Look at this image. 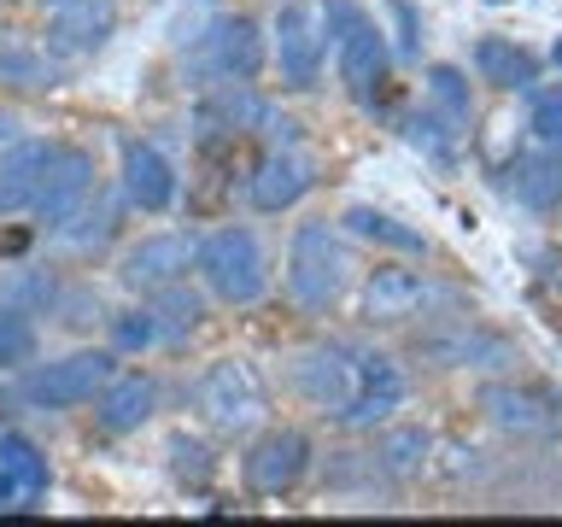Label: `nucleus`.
<instances>
[{
    "label": "nucleus",
    "mask_w": 562,
    "mask_h": 527,
    "mask_svg": "<svg viewBox=\"0 0 562 527\" xmlns=\"http://www.w3.org/2000/svg\"><path fill=\"white\" fill-rule=\"evenodd\" d=\"M193 270L205 276V288L217 293L223 305H258V299L270 293V258H263L252 228H240V223L211 228V235L193 246Z\"/></svg>",
    "instance_id": "1"
},
{
    "label": "nucleus",
    "mask_w": 562,
    "mask_h": 527,
    "mask_svg": "<svg viewBox=\"0 0 562 527\" xmlns=\"http://www.w3.org/2000/svg\"><path fill=\"white\" fill-rule=\"evenodd\" d=\"M351 281V253L334 223H299L288 240V293L305 311H328Z\"/></svg>",
    "instance_id": "2"
},
{
    "label": "nucleus",
    "mask_w": 562,
    "mask_h": 527,
    "mask_svg": "<svg viewBox=\"0 0 562 527\" xmlns=\"http://www.w3.org/2000/svg\"><path fill=\"white\" fill-rule=\"evenodd\" d=\"M193 411L205 416L211 434H252L270 399H263V381L246 358H217L193 381Z\"/></svg>",
    "instance_id": "3"
},
{
    "label": "nucleus",
    "mask_w": 562,
    "mask_h": 527,
    "mask_svg": "<svg viewBox=\"0 0 562 527\" xmlns=\"http://www.w3.org/2000/svg\"><path fill=\"white\" fill-rule=\"evenodd\" d=\"M323 30L334 35V53H340V82L358 100H375V88L386 82V65H393L381 30L369 24L358 7H346V0H334V7L323 12Z\"/></svg>",
    "instance_id": "4"
},
{
    "label": "nucleus",
    "mask_w": 562,
    "mask_h": 527,
    "mask_svg": "<svg viewBox=\"0 0 562 527\" xmlns=\"http://www.w3.org/2000/svg\"><path fill=\"white\" fill-rule=\"evenodd\" d=\"M112 375H117L112 351H94V346H88V351H65V358L30 369L24 399L42 404V411H77V404H88Z\"/></svg>",
    "instance_id": "5"
},
{
    "label": "nucleus",
    "mask_w": 562,
    "mask_h": 527,
    "mask_svg": "<svg viewBox=\"0 0 562 527\" xmlns=\"http://www.w3.org/2000/svg\"><path fill=\"white\" fill-rule=\"evenodd\" d=\"M481 411L509 439H562V399L527 381H492L481 386Z\"/></svg>",
    "instance_id": "6"
},
{
    "label": "nucleus",
    "mask_w": 562,
    "mask_h": 527,
    "mask_svg": "<svg viewBox=\"0 0 562 527\" xmlns=\"http://www.w3.org/2000/svg\"><path fill=\"white\" fill-rule=\"evenodd\" d=\"M416 358H428L439 369H509L521 363V351L481 323H446V328L416 334Z\"/></svg>",
    "instance_id": "7"
},
{
    "label": "nucleus",
    "mask_w": 562,
    "mask_h": 527,
    "mask_svg": "<svg viewBox=\"0 0 562 527\" xmlns=\"http://www.w3.org/2000/svg\"><path fill=\"white\" fill-rule=\"evenodd\" d=\"M270 47H276V65H281V82L316 88V77H323V18H316L305 0H281Z\"/></svg>",
    "instance_id": "8"
},
{
    "label": "nucleus",
    "mask_w": 562,
    "mask_h": 527,
    "mask_svg": "<svg viewBox=\"0 0 562 527\" xmlns=\"http://www.w3.org/2000/svg\"><path fill=\"white\" fill-rule=\"evenodd\" d=\"M88 193H94V158H88L82 147H53L47 176H42V188H35L30 211H35L47 228H65V223L88 205Z\"/></svg>",
    "instance_id": "9"
},
{
    "label": "nucleus",
    "mask_w": 562,
    "mask_h": 527,
    "mask_svg": "<svg viewBox=\"0 0 562 527\" xmlns=\"http://www.w3.org/2000/svg\"><path fill=\"white\" fill-rule=\"evenodd\" d=\"M293 386L316 404V411L340 416L351 404V393H358V351H346V346L299 351V358H293Z\"/></svg>",
    "instance_id": "10"
},
{
    "label": "nucleus",
    "mask_w": 562,
    "mask_h": 527,
    "mask_svg": "<svg viewBox=\"0 0 562 527\" xmlns=\"http://www.w3.org/2000/svg\"><path fill=\"white\" fill-rule=\"evenodd\" d=\"M404 393H411V375H404L398 358H386V351H358V393H351V404L340 411L346 428H375V422H386L404 404Z\"/></svg>",
    "instance_id": "11"
},
{
    "label": "nucleus",
    "mask_w": 562,
    "mask_h": 527,
    "mask_svg": "<svg viewBox=\"0 0 562 527\" xmlns=\"http://www.w3.org/2000/svg\"><path fill=\"white\" fill-rule=\"evenodd\" d=\"M193 270V240L188 235H147V240H135L130 253H123V288L140 293V299H153V293H165L176 288V281H188Z\"/></svg>",
    "instance_id": "12"
},
{
    "label": "nucleus",
    "mask_w": 562,
    "mask_h": 527,
    "mask_svg": "<svg viewBox=\"0 0 562 527\" xmlns=\"http://www.w3.org/2000/svg\"><path fill=\"white\" fill-rule=\"evenodd\" d=\"M240 469H246V486L263 492V498L293 492L299 481H305V469H311V439L299 428H270L252 451H246Z\"/></svg>",
    "instance_id": "13"
},
{
    "label": "nucleus",
    "mask_w": 562,
    "mask_h": 527,
    "mask_svg": "<svg viewBox=\"0 0 562 527\" xmlns=\"http://www.w3.org/2000/svg\"><path fill=\"white\" fill-rule=\"evenodd\" d=\"M311 188H316V158L299 153V147H288V141L263 153L258 170H252V182H246V193H252L258 211H288V205L305 200Z\"/></svg>",
    "instance_id": "14"
},
{
    "label": "nucleus",
    "mask_w": 562,
    "mask_h": 527,
    "mask_svg": "<svg viewBox=\"0 0 562 527\" xmlns=\"http://www.w3.org/2000/svg\"><path fill=\"white\" fill-rule=\"evenodd\" d=\"M439 293L428 276L416 270H393V264H381L375 276L363 281V316L369 323H411V316H422L428 305H439Z\"/></svg>",
    "instance_id": "15"
},
{
    "label": "nucleus",
    "mask_w": 562,
    "mask_h": 527,
    "mask_svg": "<svg viewBox=\"0 0 562 527\" xmlns=\"http://www.w3.org/2000/svg\"><path fill=\"white\" fill-rule=\"evenodd\" d=\"M117 30L112 0H65L47 18V47L65 53V59H82V53H100Z\"/></svg>",
    "instance_id": "16"
},
{
    "label": "nucleus",
    "mask_w": 562,
    "mask_h": 527,
    "mask_svg": "<svg viewBox=\"0 0 562 527\" xmlns=\"http://www.w3.org/2000/svg\"><path fill=\"white\" fill-rule=\"evenodd\" d=\"M205 59L223 82H252L263 59H270V42H263V30L252 18H217L205 35Z\"/></svg>",
    "instance_id": "17"
},
{
    "label": "nucleus",
    "mask_w": 562,
    "mask_h": 527,
    "mask_svg": "<svg viewBox=\"0 0 562 527\" xmlns=\"http://www.w3.org/2000/svg\"><path fill=\"white\" fill-rule=\"evenodd\" d=\"M123 193L140 211H170L176 205V165L153 141H123Z\"/></svg>",
    "instance_id": "18"
},
{
    "label": "nucleus",
    "mask_w": 562,
    "mask_h": 527,
    "mask_svg": "<svg viewBox=\"0 0 562 527\" xmlns=\"http://www.w3.org/2000/svg\"><path fill=\"white\" fill-rule=\"evenodd\" d=\"M153 404H158V386L130 369V375H112V381L94 393V416H100L105 434H135L140 422L153 416Z\"/></svg>",
    "instance_id": "19"
},
{
    "label": "nucleus",
    "mask_w": 562,
    "mask_h": 527,
    "mask_svg": "<svg viewBox=\"0 0 562 527\" xmlns=\"http://www.w3.org/2000/svg\"><path fill=\"white\" fill-rule=\"evenodd\" d=\"M47 486V457L18 434H0V509H24Z\"/></svg>",
    "instance_id": "20"
},
{
    "label": "nucleus",
    "mask_w": 562,
    "mask_h": 527,
    "mask_svg": "<svg viewBox=\"0 0 562 527\" xmlns=\"http://www.w3.org/2000/svg\"><path fill=\"white\" fill-rule=\"evenodd\" d=\"M47 158H53L47 141H24V135L0 153V211H24L35 200V188L47 176Z\"/></svg>",
    "instance_id": "21"
},
{
    "label": "nucleus",
    "mask_w": 562,
    "mask_h": 527,
    "mask_svg": "<svg viewBox=\"0 0 562 527\" xmlns=\"http://www.w3.org/2000/svg\"><path fill=\"white\" fill-rule=\"evenodd\" d=\"M509 193L533 211H551L562 205V147H544V153H521L509 165Z\"/></svg>",
    "instance_id": "22"
},
{
    "label": "nucleus",
    "mask_w": 562,
    "mask_h": 527,
    "mask_svg": "<svg viewBox=\"0 0 562 527\" xmlns=\"http://www.w3.org/2000/svg\"><path fill=\"white\" fill-rule=\"evenodd\" d=\"M434 457V434L416 428V422H404V428H386L381 446H375V469L393 474V481H416L422 469H428Z\"/></svg>",
    "instance_id": "23"
},
{
    "label": "nucleus",
    "mask_w": 562,
    "mask_h": 527,
    "mask_svg": "<svg viewBox=\"0 0 562 527\" xmlns=\"http://www.w3.org/2000/svg\"><path fill=\"white\" fill-rule=\"evenodd\" d=\"M474 70H481V82H492V88H527L533 82V59H527V47H516L509 35H481V42H474Z\"/></svg>",
    "instance_id": "24"
},
{
    "label": "nucleus",
    "mask_w": 562,
    "mask_h": 527,
    "mask_svg": "<svg viewBox=\"0 0 562 527\" xmlns=\"http://www.w3.org/2000/svg\"><path fill=\"white\" fill-rule=\"evenodd\" d=\"M346 228H351L358 240L393 246V253H422V246H428V240L416 235V228H404L398 217H386V211H369V205H351V211H346Z\"/></svg>",
    "instance_id": "25"
},
{
    "label": "nucleus",
    "mask_w": 562,
    "mask_h": 527,
    "mask_svg": "<svg viewBox=\"0 0 562 527\" xmlns=\"http://www.w3.org/2000/svg\"><path fill=\"white\" fill-rule=\"evenodd\" d=\"M30 358H35V323H30V311L0 305V369H18V363H30Z\"/></svg>",
    "instance_id": "26"
},
{
    "label": "nucleus",
    "mask_w": 562,
    "mask_h": 527,
    "mask_svg": "<svg viewBox=\"0 0 562 527\" xmlns=\"http://www.w3.org/2000/svg\"><path fill=\"white\" fill-rule=\"evenodd\" d=\"M428 94H434V105H439L451 123H469L474 100H469V77H463L457 65H434V70H428Z\"/></svg>",
    "instance_id": "27"
},
{
    "label": "nucleus",
    "mask_w": 562,
    "mask_h": 527,
    "mask_svg": "<svg viewBox=\"0 0 562 527\" xmlns=\"http://www.w3.org/2000/svg\"><path fill=\"white\" fill-rule=\"evenodd\" d=\"M153 299L165 305V311H158V328H165V334H193V328H200L205 305H200V293L182 288V281H176V288H165V293H153Z\"/></svg>",
    "instance_id": "28"
},
{
    "label": "nucleus",
    "mask_w": 562,
    "mask_h": 527,
    "mask_svg": "<svg viewBox=\"0 0 562 527\" xmlns=\"http://www.w3.org/2000/svg\"><path fill=\"white\" fill-rule=\"evenodd\" d=\"M112 340H117V351H147L153 340H165V328H158V311H117L112 316Z\"/></svg>",
    "instance_id": "29"
},
{
    "label": "nucleus",
    "mask_w": 562,
    "mask_h": 527,
    "mask_svg": "<svg viewBox=\"0 0 562 527\" xmlns=\"http://www.w3.org/2000/svg\"><path fill=\"white\" fill-rule=\"evenodd\" d=\"M527 130L539 135V147H562V88H539L533 112H527Z\"/></svg>",
    "instance_id": "30"
},
{
    "label": "nucleus",
    "mask_w": 562,
    "mask_h": 527,
    "mask_svg": "<svg viewBox=\"0 0 562 527\" xmlns=\"http://www.w3.org/2000/svg\"><path fill=\"white\" fill-rule=\"evenodd\" d=\"M170 457H176V474H193V481H205V474H211V463H205V446H200V439H170Z\"/></svg>",
    "instance_id": "31"
},
{
    "label": "nucleus",
    "mask_w": 562,
    "mask_h": 527,
    "mask_svg": "<svg viewBox=\"0 0 562 527\" xmlns=\"http://www.w3.org/2000/svg\"><path fill=\"white\" fill-rule=\"evenodd\" d=\"M12 141H18V117H7V112H0V153H7Z\"/></svg>",
    "instance_id": "32"
},
{
    "label": "nucleus",
    "mask_w": 562,
    "mask_h": 527,
    "mask_svg": "<svg viewBox=\"0 0 562 527\" xmlns=\"http://www.w3.org/2000/svg\"><path fill=\"white\" fill-rule=\"evenodd\" d=\"M551 59H557V70H562V35H557V47H551Z\"/></svg>",
    "instance_id": "33"
},
{
    "label": "nucleus",
    "mask_w": 562,
    "mask_h": 527,
    "mask_svg": "<svg viewBox=\"0 0 562 527\" xmlns=\"http://www.w3.org/2000/svg\"><path fill=\"white\" fill-rule=\"evenodd\" d=\"M42 7H65V0H42Z\"/></svg>",
    "instance_id": "34"
}]
</instances>
